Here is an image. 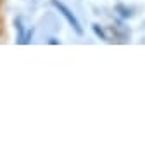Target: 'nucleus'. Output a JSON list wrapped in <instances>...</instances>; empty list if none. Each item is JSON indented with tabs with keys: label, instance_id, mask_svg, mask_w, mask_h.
<instances>
[{
	"label": "nucleus",
	"instance_id": "1",
	"mask_svg": "<svg viewBox=\"0 0 145 147\" xmlns=\"http://www.w3.org/2000/svg\"><path fill=\"white\" fill-rule=\"evenodd\" d=\"M52 5H54V7H55V9H57L64 18H66V21L72 26V30H75L78 35H83V30H81V26H80V21L75 18V14H72V12H71V11H69L62 2H59V0H52Z\"/></svg>",
	"mask_w": 145,
	"mask_h": 147
},
{
	"label": "nucleus",
	"instance_id": "2",
	"mask_svg": "<svg viewBox=\"0 0 145 147\" xmlns=\"http://www.w3.org/2000/svg\"><path fill=\"white\" fill-rule=\"evenodd\" d=\"M93 31H95V33H97V35H99V36H102V38H105V35H104V33H102V30H99V26H97V24H95V26H93Z\"/></svg>",
	"mask_w": 145,
	"mask_h": 147
}]
</instances>
